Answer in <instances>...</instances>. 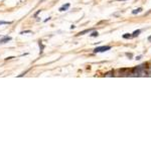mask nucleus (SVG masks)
Masks as SVG:
<instances>
[{"label": "nucleus", "mask_w": 151, "mask_h": 151, "mask_svg": "<svg viewBox=\"0 0 151 151\" xmlns=\"http://www.w3.org/2000/svg\"><path fill=\"white\" fill-rule=\"evenodd\" d=\"M12 21H3V20H0V25H3V24H11Z\"/></svg>", "instance_id": "f8f14e48"}, {"label": "nucleus", "mask_w": 151, "mask_h": 151, "mask_svg": "<svg viewBox=\"0 0 151 151\" xmlns=\"http://www.w3.org/2000/svg\"><path fill=\"white\" fill-rule=\"evenodd\" d=\"M45 0H41L39 2H41V3H43V2H45Z\"/></svg>", "instance_id": "412c9836"}, {"label": "nucleus", "mask_w": 151, "mask_h": 151, "mask_svg": "<svg viewBox=\"0 0 151 151\" xmlns=\"http://www.w3.org/2000/svg\"><path fill=\"white\" fill-rule=\"evenodd\" d=\"M75 27H76V26H75V25H72V26H71V29H74Z\"/></svg>", "instance_id": "aec40b11"}, {"label": "nucleus", "mask_w": 151, "mask_h": 151, "mask_svg": "<svg viewBox=\"0 0 151 151\" xmlns=\"http://www.w3.org/2000/svg\"><path fill=\"white\" fill-rule=\"evenodd\" d=\"M142 7H139V8L137 9H134V10H132V14H138V13L142 12Z\"/></svg>", "instance_id": "423d86ee"}, {"label": "nucleus", "mask_w": 151, "mask_h": 151, "mask_svg": "<svg viewBox=\"0 0 151 151\" xmlns=\"http://www.w3.org/2000/svg\"><path fill=\"white\" fill-rule=\"evenodd\" d=\"M109 49H111L110 45H102V47H96V49H94V53H104V51H109Z\"/></svg>", "instance_id": "f03ea898"}, {"label": "nucleus", "mask_w": 151, "mask_h": 151, "mask_svg": "<svg viewBox=\"0 0 151 151\" xmlns=\"http://www.w3.org/2000/svg\"><path fill=\"white\" fill-rule=\"evenodd\" d=\"M148 41H150V43H151V35L149 36V37H148Z\"/></svg>", "instance_id": "6ab92c4d"}, {"label": "nucleus", "mask_w": 151, "mask_h": 151, "mask_svg": "<svg viewBox=\"0 0 151 151\" xmlns=\"http://www.w3.org/2000/svg\"><path fill=\"white\" fill-rule=\"evenodd\" d=\"M126 55H127V57H128V58H129V60H131V59L132 58H133V55H132V53H126Z\"/></svg>", "instance_id": "ddd939ff"}, {"label": "nucleus", "mask_w": 151, "mask_h": 151, "mask_svg": "<svg viewBox=\"0 0 151 151\" xmlns=\"http://www.w3.org/2000/svg\"><path fill=\"white\" fill-rule=\"evenodd\" d=\"M41 9H39V10L37 11V12H36L35 14H34V17H36V16H37V15H39V13H41Z\"/></svg>", "instance_id": "2eb2a0df"}, {"label": "nucleus", "mask_w": 151, "mask_h": 151, "mask_svg": "<svg viewBox=\"0 0 151 151\" xmlns=\"http://www.w3.org/2000/svg\"><path fill=\"white\" fill-rule=\"evenodd\" d=\"M141 58H142V57H141V55H138V57H136V60H141Z\"/></svg>", "instance_id": "f3484780"}, {"label": "nucleus", "mask_w": 151, "mask_h": 151, "mask_svg": "<svg viewBox=\"0 0 151 151\" xmlns=\"http://www.w3.org/2000/svg\"><path fill=\"white\" fill-rule=\"evenodd\" d=\"M98 35H99V32L98 31H93L91 34H90V36H91V37H97Z\"/></svg>", "instance_id": "9b49d317"}, {"label": "nucleus", "mask_w": 151, "mask_h": 151, "mask_svg": "<svg viewBox=\"0 0 151 151\" xmlns=\"http://www.w3.org/2000/svg\"><path fill=\"white\" fill-rule=\"evenodd\" d=\"M124 39H132V33H125L123 34V36H122Z\"/></svg>", "instance_id": "0eeeda50"}, {"label": "nucleus", "mask_w": 151, "mask_h": 151, "mask_svg": "<svg viewBox=\"0 0 151 151\" xmlns=\"http://www.w3.org/2000/svg\"><path fill=\"white\" fill-rule=\"evenodd\" d=\"M92 28H90V29H85V30H83V31H80L79 33L77 34V36H80V35H84V34H86V33H89V32H91L92 31Z\"/></svg>", "instance_id": "39448f33"}, {"label": "nucleus", "mask_w": 151, "mask_h": 151, "mask_svg": "<svg viewBox=\"0 0 151 151\" xmlns=\"http://www.w3.org/2000/svg\"><path fill=\"white\" fill-rule=\"evenodd\" d=\"M31 30H25V31H21L20 32V34H23V33H31Z\"/></svg>", "instance_id": "4468645a"}, {"label": "nucleus", "mask_w": 151, "mask_h": 151, "mask_svg": "<svg viewBox=\"0 0 151 151\" xmlns=\"http://www.w3.org/2000/svg\"><path fill=\"white\" fill-rule=\"evenodd\" d=\"M71 6V4L70 3H66V4H64L62 7H60V9H59V11L60 12H64V11H67L69 9V7Z\"/></svg>", "instance_id": "7ed1b4c3"}, {"label": "nucleus", "mask_w": 151, "mask_h": 151, "mask_svg": "<svg viewBox=\"0 0 151 151\" xmlns=\"http://www.w3.org/2000/svg\"><path fill=\"white\" fill-rule=\"evenodd\" d=\"M11 41V37L10 36H4V37H2V39H0V45H3V43H8V41Z\"/></svg>", "instance_id": "20e7f679"}, {"label": "nucleus", "mask_w": 151, "mask_h": 151, "mask_svg": "<svg viewBox=\"0 0 151 151\" xmlns=\"http://www.w3.org/2000/svg\"><path fill=\"white\" fill-rule=\"evenodd\" d=\"M148 64H142L140 66H137L130 71V77H144L147 76V69Z\"/></svg>", "instance_id": "f257e3e1"}, {"label": "nucleus", "mask_w": 151, "mask_h": 151, "mask_svg": "<svg viewBox=\"0 0 151 151\" xmlns=\"http://www.w3.org/2000/svg\"><path fill=\"white\" fill-rule=\"evenodd\" d=\"M39 49H41V53H43V49H45V45H43V41H39Z\"/></svg>", "instance_id": "1a4fd4ad"}, {"label": "nucleus", "mask_w": 151, "mask_h": 151, "mask_svg": "<svg viewBox=\"0 0 151 151\" xmlns=\"http://www.w3.org/2000/svg\"><path fill=\"white\" fill-rule=\"evenodd\" d=\"M11 59H13V57H8V58H6V60H11Z\"/></svg>", "instance_id": "a211bd4d"}, {"label": "nucleus", "mask_w": 151, "mask_h": 151, "mask_svg": "<svg viewBox=\"0 0 151 151\" xmlns=\"http://www.w3.org/2000/svg\"><path fill=\"white\" fill-rule=\"evenodd\" d=\"M140 33H141V30H140V29L135 30V31L133 32V33H132V37H136V36H138Z\"/></svg>", "instance_id": "6e6552de"}, {"label": "nucleus", "mask_w": 151, "mask_h": 151, "mask_svg": "<svg viewBox=\"0 0 151 151\" xmlns=\"http://www.w3.org/2000/svg\"><path fill=\"white\" fill-rule=\"evenodd\" d=\"M51 17H47V19L45 20V22H47V21H49V20H51Z\"/></svg>", "instance_id": "dca6fc26"}, {"label": "nucleus", "mask_w": 151, "mask_h": 151, "mask_svg": "<svg viewBox=\"0 0 151 151\" xmlns=\"http://www.w3.org/2000/svg\"><path fill=\"white\" fill-rule=\"evenodd\" d=\"M116 1H127V0H116Z\"/></svg>", "instance_id": "4be33fe9"}, {"label": "nucleus", "mask_w": 151, "mask_h": 151, "mask_svg": "<svg viewBox=\"0 0 151 151\" xmlns=\"http://www.w3.org/2000/svg\"><path fill=\"white\" fill-rule=\"evenodd\" d=\"M105 77H114V71H110V72H108L106 75H105Z\"/></svg>", "instance_id": "9d476101"}]
</instances>
